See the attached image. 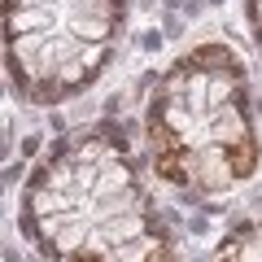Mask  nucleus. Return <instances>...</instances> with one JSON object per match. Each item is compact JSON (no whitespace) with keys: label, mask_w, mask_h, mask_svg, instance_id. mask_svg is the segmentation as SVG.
<instances>
[{"label":"nucleus","mask_w":262,"mask_h":262,"mask_svg":"<svg viewBox=\"0 0 262 262\" xmlns=\"http://www.w3.org/2000/svg\"><path fill=\"white\" fill-rule=\"evenodd\" d=\"M253 166H258V144H253L249 136H241V140L227 144V170H232L236 179L253 175Z\"/></svg>","instance_id":"obj_1"},{"label":"nucleus","mask_w":262,"mask_h":262,"mask_svg":"<svg viewBox=\"0 0 262 262\" xmlns=\"http://www.w3.org/2000/svg\"><path fill=\"white\" fill-rule=\"evenodd\" d=\"M158 175L162 179H175V184H184V153H158Z\"/></svg>","instance_id":"obj_2"},{"label":"nucleus","mask_w":262,"mask_h":262,"mask_svg":"<svg viewBox=\"0 0 262 262\" xmlns=\"http://www.w3.org/2000/svg\"><path fill=\"white\" fill-rule=\"evenodd\" d=\"M70 262H105L101 253H70Z\"/></svg>","instance_id":"obj_3"}]
</instances>
